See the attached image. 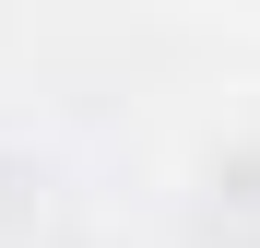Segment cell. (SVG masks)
I'll return each mask as SVG.
<instances>
[{
	"instance_id": "cell-1",
	"label": "cell",
	"mask_w": 260,
	"mask_h": 248,
	"mask_svg": "<svg viewBox=\"0 0 260 248\" xmlns=\"http://www.w3.org/2000/svg\"><path fill=\"white\" fill-rule=\"evenodd\" d=\"M225 12H260V0H225Z\"/></svg>"
}]
</instances>
